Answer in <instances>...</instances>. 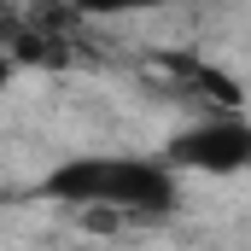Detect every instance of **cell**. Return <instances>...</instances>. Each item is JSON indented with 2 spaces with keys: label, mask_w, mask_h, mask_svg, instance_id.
<instances>
[{
  "label": "cell",
  "mask_w": 251,
  "mask_h": 251,
  "mask_svg": "<svg viewBox=\"0 0 251 251\" xmlns=\"http://www.w3.org/2000/svg\"><path fill=\"white\" fill-rule=\"evenodd\" d=\"M53 199H76V204H105V210H164L176 187L170 170L158 164H134V158H82L64 164L47 181Z\"/></svg>",
  "instance_id": "obj_1"
},
{
  "label": "cell",
  "mask_w": 251,
  "mask_h": 251,
  "mask_svg": "<svg viewBox=\"0 0 251 251\" xmlns=\"http://www.w3.org/2000/svg\"><path fill=\"white\" fill-rule=\"evenodd\" d=\"M246 158H251L246 123H204L170 140V164H187V170H240Z\"/></svg>",
  "instance_id": "obj_2"
},
{
  "label": "cell",
  "mask_w": 251,
  "mask_h": 251,
  "mask_svg": "<svg viewBox=\"0 0 251 251\" xmlns=\"http://www.w3.org/2000/svg\"><path fill=\"white\" fill-rule=\"evenodd\" d=\"M88 228L111 234V228H117V210H105V204H88Z\"/></svg>",
  "instance_id": "obj_3"
},
{
  "label": "cell",
  "mask_w": 251,
  "mask_h": 251,
  "mask_svg": "<svg viewBox=\"0 0 251 251\" xmlns=\"http://www.w3.org/2000/svg\"><path fill=\"white\" fill-rule=\"evenodd\" d=\"M0 88H6V59H0Z\"/></svg>",
  "instance_id": "obj_4"
}]
</instances>
